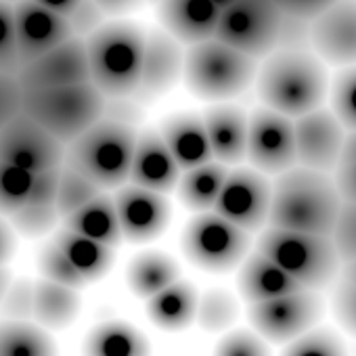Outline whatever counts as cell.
<instances>
[{
    "label": "cell",
    "mask_w": 356,
    "mask_h": 356,
    "mask_svg": "<svg viewBox=\"0 0 356 356\" xmlns=\"http://www.w3.org/2000/svg\"><path fill=\"white\" fill-rule=\"evenodd\" d=\"M105 17L107 15L92 3V0H82V5L67 17V22H70V28H72L74 36L86 40L99 28L105 26Z\"/></svg>",
    "instance_id": "7dc6e473"
},
{
    "label": "cell",
    "mask_w": 356,
    "mask_h": 356,
    "mask_svg": "<svg viewBox=\"0 0 356 356\" xmlns=\"http://www.w3.org/2000/svg\"><path fill=\"white\" fill-rule=\"evenodd\" d=\"M17 250V237L15 229L11 227L5 216H0V266H7V262L15 256Z\"/></svg>",
    "instance_id": "816d5d0a"
},
{
    "label": "cell",
    "mask_w": 356,
    "mask_h": 356,
    "mask_svg": "<svg viewBox=\"0 0 356 356\" xmlns=\"http://www.w3.org/2000/svg\"><path fill=\"white\" fill-rule=\"evenodd\" d=\"M248 157L262 174H283L298 163L296 126L268 107H260L250 118Z\"/></svg>",
    "instance_id": "4fadbf2b"
},
{
    "label": "cell",
    "mask_w": 356,
    "mask_h": 356,
    "mask_svg": "<svg viewBox=\"0 0 356 356\" xmlns=\"http://www.w3.org/2000/svg\"><path fill=\"white\" fill-rule=\"evenodd\" d=\"M0 161L32 174L57 170L65 163V145L26 113H19L0 130Z\"/></svg>",
    "instance_id": "7c38bea8"
},
{
    "label": "cell",
    "mask_w": 356,
    "mask_h": 356,
    "mask_svg": "<svg viewBox=\"0 0 356 356\" xmlns=\"http://www.w3.org/2000/svg\"><path fill=\"white\" fill-rule=\"evenodd\" d=\"M149 339L130 323L107 321L97 325L84 341V356H149Z\"/></svg>",
    "instance_id": "f1b7e54d"
},
{
    "label": "cell",
    "mask_w": 356,
    "mask_h": 356,
    "mask_svg": "<svg viewBox=\"0 0 356 356\" xmlns=\"http://www.w3.org/2000/svg\"><path fill=\"white\" fill-rule=\"evenodd\" d=\"M105 107V95L92 82L28 90L24 97V113L65 147L97 124Z\"/></svg>",
    "instance_id": "8992f818"
},
{
    "label": "cell",
    "mask_w": 356,
    "mask_h": 356,
    "mask_svg": "<svg viewBox=\"0 0 356 356\" xmlns=\"http://www.w3.org/2000/svg\"><path fill=\"white\" fill-rule=\"evenodd\" d=\"M197 289L181 279L147 300L149 318L163 331H183L193 325L197 318Z\"/></svg>",
    "instance_id": "484cf974"
},
{
    "label": "cell",
    "mask_w": 356,
    "mask_h": 356,
    "mask_svg": "<svg viewBox=\"0 0 356 356\" xmlns=\"http://www.w3.org/2000/svg\"><path fill=\"white\" fill-rule=\"evenodd\" d=\"M220 13L212 0H161L157 7L163 30L189 47L214 38Z\"/></svg>",
    "instance_id": "44dd1931"
},
{
    "label": "cell",
    "mask_w": 356,
    "mask_h": 356,
    "mask_svg": "<svg viewBox=\"0 0 356 356\" xmlns=\"http://www.w3.org/2000/svg\"><path fill=\"white\" fill-rule=\"evenodd\" d=\"M159 134L174 155L176 163L185 172L214 159L204 118L195 113H178L168 118L161 124Z\"/></svg>",
    "instance_id": "603a6c76"
},
{
    "label": "cell",
    "mask_w": 356,
    "mask_h": 356,
    "mask_svg": "<svg viewBox=\"0 0 356 356\" xmlns=\"http://www.w3.org/2000/svg\"><path fill=\"white\" fill-rule=\"evenodd\" d=\"M38 268H40L42 279H49V281H55V283H61V285H67V287H74V289L84 287L80 277L74 273V268L70 266V262L63 258V254L59 252V248L53 241L47 243L40 250Z\"/></svg>",
    "instance_id": "60d3db41"
},
{
    "label": "cell",
    "mask_w": 356,
    "mask_h": 356,
    "mask_svg": "<svg viewBox=\"0 0 356 356\" xmlns=\"http://www.w3.org/2000/svg\"><path fill=\"white\" fill-rule=\"evenodd\" d=\"M206 132L210 138L212 157L225 165L239 163L248 157L250 118L231 105H218L204 115Z\"/></svg>",
    "instance_id": "7402d4cb"
},
{
    "label": "cell",
    "mask_w": 356,
    "mask_h": 356,
    "mask_svg": "<svg viewBox=\"0 0 356 356\" xmlns=\"http://www.w3.org/2000/svg\"><path fill=\"white\" fill-rule=\"evenodd\" d=\"M239 316L237 302L231 291L227 289H210L200 298L197 306V325L208 333H222L229 331Z\"/></svg>",
    "instance_id": "d6a6232c"
},
{
    "label": "cell",
    "mask_w": 356,
    "mask_h": 356,
    "mask_svg": "<svg viewBox=\"0 0 356 356\" xmlns=\"http://www.w3.org/2000/svg\"><path fill=\"white\" fill-rule=\"evenodd\" d=\"M185 70V53L168 32L153 30L145 38V57L140 82L134 92L138 99H155L168 92Z\"/></svg>",
    "instance_id": "d6986e66"
},
{
    "label": "cell",
    "mask_w": 356,
    "mask_h": 356,
    "mask_svg": "<svg viewBox=\"0 0 356 356\" xmlns=\"http://www.w3.org/2000/svg\"><path fill=\"white\" fill-rule=\"evenodd\" d=\"M283 11L275 0H235L220 13L214 38L252 57H268L277 51Z\"/></svg>",
    "instance_id": "9c48e42d"
},
{
    "label": "cell",
    "mask_w": 356,
    "mask_h": 356,
    "mask_svg": "<svg viewBox=\"0 0 356 356\" xmlns=\"http://www.w3.org/2000/svg\"><path fill=\"white\" fill-rule=\"evenodd\" d=\"M32 3H36V5H40V7H44V9L67 19L82 5V0H32Z\"/></svg>",
    "instance_id": "db71d44e"
},
{
    "label": "cell",
    "mask_w": 356,
    "mask_h": 356,
    "mask_svg": "<svg viewBox=\"0 0 356 356\" xmlns=\"http://www.w3.org/2000/svg\"><path fill=\"white\" fill-rule=\"evenodd\" d=\"M53 243L59 248L63 258L70 262L74 273L80 277L84 285H90L107 275V270L113 266V250L92 241L88 237H82L78 233H72L67 229L59 231Z\"/></svg>",
    "instance_id": "4316f807"
},
{
    "label": "cell",
    "mask_w": 356,
    "mask_h": 356,
    "mask_svg": "<svg viewBox=\"0 0 356 356\" xmlns=\"http://www.w3.org/2000/svg\"><path fill=\"white\" fill-rule=\"evenodd\" d=\"M136 138L134 126L103 115L65 147V165L103 191L120 189L130 178Z\"/></svg>",
    "instance_id": "277c9868"
},
{
    "label": "cell",
    "mask_w": 356,
    "mask_h": 356,
    "mask_svg": "<svg viewBox=\"0 0 356 356\" xmlns=\"http://www.w3.org/2000/svg\"><path fill=\"white\" fill-rule=\"evenodd\" d=\"M0 72H19L17 57V34H15V7L0 0Z\"/></svg>",
    "instance_id": "ab89813d"
},
{
    "label": "cell",
    "mask_w": 356,
    "mask_h": 356,
    "mask_svg": "<svg viewBox=\"0 0 356 356\" xmlns=\"http://www.w3.org/2000/svg\"><path fill=\"white\" fill-rule=\"evenodd\" d=\"M237 287L241 298L250 304H260L304 289L296 279H291L281 266H277L258 250L245 256V260L241 262Z\"/></svg>",
    "instance_id": "cb8c5ba5"
},
{
    "label": "cell",
    "mask_w": 356,
    "mask_h": 356,
    "mask_svg": "<svg viewBox=\"0 0 356 356\" xmlns=\"http://www.w3.org/2000/svg\"><path fill=\"white\" fill-rule=\"evenodd\" d=\"M183 76L195 97L227 101L248 90L258 76V63L220 40L210 38L187 51Z\"/></svg>",
    "instance_id": "52a82bcc"
},
{
    "label": "cell",
    "mask_w": 356,
    "mask_h": 356,
    "mask_svg": "<svg viewBox=\"0 0 356 356\" xmlns=\"http://www.w3.org/2000/svg\"><path fill=\"white\" fill-rule=\"evenodd\" d=\"M258 252L281 266L304 289L321 291L341 273V260L331 237L266 227L258 239Z\"/></svg>",
    "instance_id": "5b68a950"
},
{
    "label": "cell",
    "mask_w": 356,
    "mask_h": 356,
    "mask_svg": "<svg viewBox=\"0 0 356 356\" xmlns=\"http://www.w3.org/2000/svg\"><path fill=\"white\" fill-rule=\"evenodd\" d=\"M339 208L341 197L329 174L291 168L273 185L266 227L329 237Z\"/></svg>",
    "instance_id": "6da1fadb"
},
{
    "label": "cell",
    "mask_w": 356,
    "mask_h": 356,
    "mask_svg": "<svg viewBox=\"0 0 356 356\" xmlns=\"http://www.w3.org/2000/svg\"><path fill=\"white\" fill-rule=\"evenodd\" d=\"M15 34L19 70L74 38L65 17L32 3V0H22L19 5H15Z\"/></svg>",
    "instance_id": "2e32d148"
},
{
    "label": "cell",
    "mask_w": 356,
    "mask_h": 356,
    "mask_svg": "<svg viewBox=\"0 0 356 356\" xmlns=\"http://www.w3.org/2000/svg\"><path fill=\"white\" fill-rule=\"evenodd\" d=\"M34 291H36V283H32L30 279L13 281L9 293L5 296L3 304H0L5 316L9 321L34 318Z\"/></svg>",
    "instance_id": "ee69618b"
},
{
    "label": "cell",
    "mask_w": 356,
    "mask_h": 356,
    "mask_svg": "<svg viewBox=\"0 0 356 356\" xmlns=\"http://www.w3.org/2000/svg\"><path fill=\"white\" fill-rule=\"evenodd\" d=\"M325 302L314 289H298L287 296L250 304L248 318L254 331L275 343H289L314 329L323 318Z\"/></svg>",
    "instance_id": "30bf717a"
},
{
    "label": "cell",
    "mask_w": 356,
    "mask_h": 356,
    "mask_svg": "<svg viewBox=\"0 0 356 356\" xmlns=\"http://www.w3.org/2000/svg\"><path fill=\"white\" fill-rule=\"evenodd\" d=\"M3 3H7V5H13V7H15V5H19V3H22V0H3Z\"/></svg>",
    "instance_id": "680465c9"
},
{
    "label": "cell",
    "mask_w": 356,
    "mask_h": 356,
    "mask_svg": "<svg viewBox=\"0 0 356 356\" xmlns=\"http://www.w3.org/2000/svg\"><path fill=\"white\" fill-rule=\"evenodd\" d=\"M270 193L273 187L262 172L250 168L231 170L214 212L250 235L260 233L268 225Z\"/></svg>",
    "instance_id": "8fae6325"
},
{
    "label": "cell",
    "mask_w": 356,
    "mask_h": 356,
    "mask_svg": "<svg viewBox=\"0 0 356 356\" xmlns=\"http://www.w3.org/2000/svg\"><path fill=\"white\" fill-rule=\"evenodd\" d=\"M101 193H105V191L101 187H97L92 181H88L86 176H82L80 172H76L74 168H70L65 163L61 165L59 191H57V202H55L61 218H67L70 214H74L76 210H80L95 197H99Z\"/></svg>",
    "instance_id": "836d02e7"
},
{
    "label": "cell",
    "mask_w": 356,
    "mask_h": 356,
    "mask_svg": "<svg viewBox=\"0 0 356 356\" xmlns=\"http://www.w3.org/2000/svg\"><path fill=\"white\" fill-rule=\"evenodd\" d=\"M281 356H348V352L331 329H310L289 341Z\"/></svg>",
    "instance_id": "8d00e7d4"
},
{
    "label": "cell",
    "mask_w": 356,
    "mask_h": 356,
    "mask_svg": "<svg viewBox=\"0 0 356 356\" xmlns=\"http://www.w3.org/2000/svg\"><path fill=\"white\" fill-rule=\"evenodd\" d=\"M277 51L312 53V22L283 13Z\"/></svg>",
    "instance_id": "b9f144b4"
},
{
    "label": "cell",
    "mask_w": 356,
    "mask_h": 356,
    "mask_svg": "<svg viewBox=\"0 0 356 356\" xmlns=\"http://www.w3.org/2000/svg\"><path fill=\"white\" fill-rule=\"evenodd\" d=\"M63 229L88 237L92 241H99L111 250L120 248V243L124 241L115 202L107 193H101L99 197H95L92 202H88L86 206L63 218Z\"/></svg>",
    "instance_id": "d4e9b609"
},
{
    "label": "cell",
    "mask_w": 356,
    "mask_h": 356,
    "mask_svg": "<svg viewBox=\"0 0 356 356\" xmlns=\"http://www.w3.org/2000/svg\"><path fill=\"white\" fill-rule=\"evenodd\" d=\"M296 126V153L302 168L329 174L337 168L346 128L339 124L331 109H314L293 122Z\"/></svg>",
    "instance_id": "5bb4252c"
},
{
    "label": "cell",
    "mask_w": 356,
    "mask_h": 356,
    "mask_svg": "<svg viewBox=\"0 0 356 356\" xmlns=\"http://www.w3.org/2000/svg\"><path fill=\"white\" fill-rule=\"evenodd\" d=\"M337 0H275V5L285 13L302 19H316L321 13H325L331 5H335Z\"/></svg>",
    "instance_id": "681fc988"
},
{
    "label": "cell",
    "mask_w": 356,
    "mask_h": 356,
    "mask_svg": "<svg viewBox=\"0 0 356 356\" xmlns=\"http://www.w3.org/2000/svg\"><path fill=\"white\" fill-rule=\"evenodd\" d=\"M181 279V266L168 254L161 252H143L138 254L126 270V283L130 291L140 298L149 300L170 287Z\"/></svg>",
    "instance_id": "83f0119b"
},
{
    "label": "cell",
    "mask_w": 356,
    "mask_h": 356,
    "mask_svg": "<svg viewBox=\"0 0 356 356\" xmlns=\"http://www.w3.org/2000/svg\"><path fill=\"white\" fill-rule=\"evenodd\" d=\"M17 80L26 92L90 82L86 40L78 36L70 38L36 61L24 65L17 72Z\"/></svg>",
    "instance_id": "9a60e30c"
},
{
    "label": "cell",
    "mask_w": 356,
    "mask_h": 356,
    "mask_svg": "<svg viewBox=\"0 0 356 356\" xmlns=\"http://www.w3.org/2000/svg\"><path fill=\"white\" fill-rule=\"evenodd\" d=\"M92 3L105 13V15H124L136 9L143 0H92Z\"/></svg>",
    "instance_id": "f5cc1de1"
},
{
    "label": "cell",
    "mask_w": 356,
    "mask_h": 356,
    "mask_svg": "<svg viewBox=\"0 0 356 356\" xmlns=\"http://www.w3.org/2000/svg\"><path fill=\"white\" fill-rule=\"evenodd\" d=\"M329 237L333 241V248L341 264L356 260V204L341 202V208L337 212V218Z\"/></svg>",
    "instance_id": "f35d334b"
},
{
    "label": "cell",
    "mask_w": 356,
    "mask_h": 356,
    "mask_svg": "<svg viewBox=\"0 0 356 356\" xmlns=\"http://www.w3.org/2000/svg\"><path fill=\"white\" fill-rule=\"evenodd\" d=\"M256 80L264 107L296 120L323 107L329 92L327 70L314 53L275 51Z\"/></svg>",
    "instance_id": "7a4b0ae2"
},
{
    "label": "cell",
    "mask_w": 356,
    "mask_h": 356,
    "mask_svg": "<svg viewBox=\"0 0 356 356\" xmlns=\"http://www.w3.org/2000/svg\"><path fill=\"white\" fill-rule=\"evenodd\" d=\"M252 248V235L220 214H197L183 233V252L200 268L227 273L239 266Z\"/></svg>",
    "instance_id": "ba28073f"
},
{
    "label": "cell",
    "mask_w": 356,
    "mask_h": 356,
    "mask_svg": "<svg viewBox=\"0 0 356 356\" xmlns=\"http://www.w3.org/2000/svg\"><path fill=\"white\" fill-rule=\"evenodd\" d=\"M59 170L61 168L34 174V183H32V191H30V202L28 204L55 206L57 191H59Z\"/></svg>",
    "instance_id": "c3c4849f"
},
{
    "label": "cell",
    "mask_w": 356,
    "mask_h": 356,
    "mask_svg": "<svg viewBox=\"0 0 356 356\" xmlns=\"http://www.w3.org/2000/svg\"><path fill=\"white\" fill-rule=\"evenodd\" d=\"M59 220L61 216L57 212V206L44 204H26L22 210L9 216V222L15 229V233L24 237H42L51 233L59 225Z\"/></svg>",
    "instance_id": "74e56055"
},
{
    "label": "cell",
    "mask_w": 356,
    "mask_h": 356,
    "mask_svg": "<svg viewBox=\"0 0 356 356\" xmlns=\"http://www.w3.org/2000/svg\"><path fill=\"white\" fill-rule=\"evenodd\" d=\"M331 310L339 327L356 337V285L343 281L335 287L331 296Z\"/></svg>",
    "instance_id": "bcb514c9"
},
{
    "label": "cell",
    "mask_w": 356,
    "mask_h": 356,
    "mask_svg": "<svg viewBox=\"0 0 356 356\" xmlns=\"http://www.w3.org/2000/svg\"><path fill=\"white\" fill-rule=\"evenodd\" d=\"M145 38L136 24L111 22L86 38L90 82L105 99L134 97L145 57Z\"/></svg>",
    "instance_id": "3957f363"
},
{
    "label": "cell",
    "mask_w": 356,
    "mask_h": 356,
    "mask_svg": "<svg viewBox=\"0 0 356 356\" xmlns=\"http://www.w3.org/2000/svg\"><path fill=\"white\" fill-rule=\"evenodd\" d=\"M229 172V165L216 159L187 170L178 181V197L193 212L214 210Z\"/></svg>",
    "instance_id": "f546056e"
},
{
    "label": "cell",
    "mask_w": 356,
    "mask_h": 356,
    "mask_svg": "<svg viewBox=\"0 0 356 356\" xmlns=\"http://www.w3.org/2000/svg\"><path fill=\"white\" fill-rule=\"evenodd\" d=\"M333 183L341 197V202L356 204V157L354 159H341L337 168L333 170Z\"/></svg>",
    "instance_id": "f907efd6"
},
{
    "label": "cell",
    "mask_w": 356,
    "mask_h": 356,
    "mask_svg": "<svg viewBox=\"0 0 356 356\" xmlns=\"http://www.w3.org/2000/svg\"><path fill=\"white\" fill-rule=\"evenodd\" d=\"M212 3H214L220 11H225L227 7H231V5L235 3V0H212Z\"/></svg>",
    "instance_id": "6f0895ef"
},
{
    "label": "cell",
    "mask_w": 356,
    "mask_h": 356,
    "mask_svg": "<svg viewBox=\"0 0 356 356\" xmlns=\"http://www.w3.org/2000/svg\"><path fill=\"white\" fill-rule=\"evenodd\" d=\"M0 356H59L44 327L30 321H7L0 325Z\"/></svg>",
    "instance_id": "1f68e13d"
},
{
    "label": "cell",
    "mask_w": 356,
    "mask_h": 356,
    "mask_svg": "<svg viewBox=\"0 0 356 356\" xmlns=\"http://www.w3.org/2000/svg\"><path fill=\"white\" fill-rule=\"evenodd\" d=\"M331 111L348 132H356V65L343 67L333 78Z\"/></svg>",
    "instance_id": "d590c367"
},
{
    "label": "cell",
    "mask_w": 356,
    "mask_h": 356,
    "mask_svg": "<svg viewBox=\"0 0 356 356\" xmlns=\"http://www.w3.org/2000/svg\"><path fill=\"white\" fill-rule=\"evenodd\" d=\"M11 285H13V273L7 266H0V304H3L5 296L9 293Z\"/></svg>",
    "instance_id": "11a10c76"
},
{
    "label": "cell",
    "mask_w": 356,
    "mask_h": 356,
    "mask_svg": "<svg viewBox=\"0 0 356 356\" xmlns=\"http://www.w3.org/2000/svg\"><path fill=\"white\" fill-rule=\"evenodd\" d=\"M341 279H343V281H350V283H354V285H356V260L341 264Z\"/></svg>",
    "instance_id": "9f6ffc18"
},
{
    "label": "cell",
    "mask_w": 356,
    "mask_h": 356,
    "mask_svg": "<svg viewBox=\"0 0 356 356\" xmlns=\"http://www.w3.org/2000/svg\"><path fill=\"white\" fill-rule=\"evenodd\" d=\"M24 97L26 90L17 76L0 72V130L19 113H24Z\"/></svg>",
    "instance_id": "f6af8a7d"
},
{
    "label": "cell",
    "mask_w": 356,
    "mask_h": 356,
    "mask_svg": "<svg viewBox=\"0 0 356 356\" xmlns=\"http://www.w3.org/2000/svg\"><path fill=\"white\" fill-rule=\"evenodd\" d=\"M181 176H183L181 165L176 163L161 134L155 130H145L136 138L130 178H128L130 185L165 195L178 187Z\"/></svg>",
    "instance_id": "ffe728a7"
},
{
    "label": "cell",
    "mask_w": 356,
    "mask_h": 356,
    "mask_svg": "<svg viewBox=\"0 0 356 356\" xmlns=\"http://www.w3.org/2000/svg\"><path fill=\"white\" fill-rule=\"evenodd\" d=\"M214 356H270V352L258 333L239 329V331H229L218 341Z\"/></svg>",
    "instance_id": "7bdbcfd3"
},
{
    "label": "cell",
    "mask_w": 356,
    "mask_h": 356,
    "mask_svg": "<svg viewBox=\"0 0 356 356\" xmlns=\"http://www.w3.org/2000/svg\"><path fill=\"white\" fill-rule=\"evenodd\" d=\"M118 220L124 239L147 243L157 239L170 222V204L165 195L128 185L113 195Z\"/></svg>",
    "instance_id": "e0dca14e"
},
{
    "label": "cell",
    "mask_w": 356,
    "mask_h": 356,
    "mask_svg": "<svg viewBox=\"0 0 356 356\" xmlns=\"http://www.w3.org/2000/svg\"><path fill=\"white\" fill-rule=\"evenodd\" d=\"M32 183V172L0 161V216L9 218L30 202Z\"/></svg>",
    "instance_id": "e575fe53"
},
{
    "label": "cell",
    "mask_w": 356,
    "mask_h": 356,
    "mask_svg": "<svg viewBox=\"0 0 356 356\" xmlns=\"http://www.w3.org/2000/svg\"><path fill=\"white\" fill-rule=\"evenodd\" d=\"M312 53L329 65H356V0H337L312 19Z\"/></svg>",
    "instance_id": "ac0fdd59"
},
{
    "label": "cell",
    "mask_w": 356,
    "mask_h": 356,
    "mask_svg": "<svg viewBox=\"0 0 356 356\" xmlns=\"http://www.w3.org/2000/svg\"><path fill=\"white\" fill-rule=\"evenodd\" d=\"M80 312L78 289L40 279L34 291V318L44 329H65Z\"/></svg>",
    "instance_id": "4dcf8cb0"
}]
</instances>
